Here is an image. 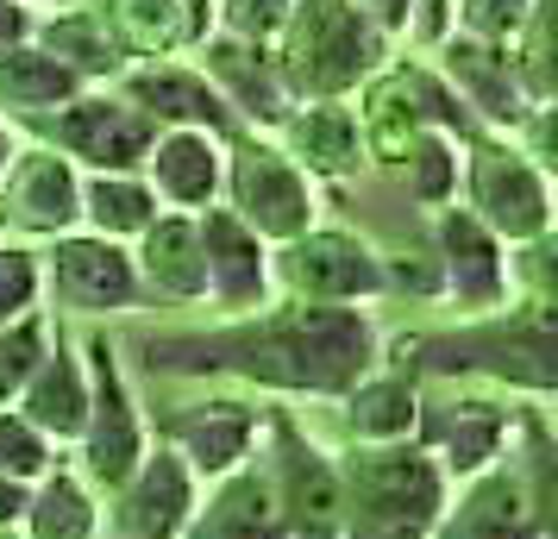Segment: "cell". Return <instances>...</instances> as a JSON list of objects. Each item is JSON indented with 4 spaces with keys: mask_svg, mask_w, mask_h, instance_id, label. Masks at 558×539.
<instances>
[{
    "mask_svg": "<svg viewBox=\"0 0 558 539\" xmlns=\"http://www.w3.org/2000/svg\"><path fill=\"white\" fill-rule=\"evenodd\" d=\"M138 352L157 377H232L270 395L339 402L383 358L371 308H302L270 302L245 320H220L214 333H145Z\"/></svg>",
    "mask_w": 558,
    "mask_h": 539,
    "instance_id": "obj_1",
    "label": "cell"
},
{
    "mask_svg": "<svg viewBox=\"0 0 558 539\" xmlns=\"http://www.w3.org/2000/svg\"><path fill=\"white\" fill-rule=\"evenodd\" d=\"M270 63L289 101H352L389 63V38L364 26L345 0H295L289 26L270 45Z\"/></svg>",
    "mask_w": 558,
    "mask_h": 539,
    "instance_id": "obj_2",
    "label": "cell"
},
{
    "mask_svg": "<svg viewBox=\"0 0 558 539\" xmlns=\"http://www.w3.org/2000/svg\"><path fill=\"white\" fill-rule=\"evenodd\" d=\"M339 489H345V534L339 539H427L452 483L439 464L414 445H352L339 458Z\"/></svg>",
    "mask_w": 558,
    "mask_h": 539,
    "instance_id": "obj_3",
    "label": "cell"
},
{
    "mask_svg": "<svg viewBox=\"0 0 558 539\" xmlns=\"http://www.w3.org/2000/svg\"><path fill=\"white\" fill-rule=\"evenodd\" d=\"M458 182H464V213L483 220L502 245H546L553 182H546V163L533 151H521L502 132H477V138H464Z\"/></svg>",
    "mask_w": 558,
    "mask_h": 539,
    "instance_id": "obj_4",
    "label": "cell"
},
{
    "mask_svg": "<svg viewBox=\"0 0 558 539\" xmlns=\"http://www.w3.org/2000/svg\"><path fill=\"white\" fill-rule=\"evenodd\" d=\"M257 470L270 483L289 539H339L345 534V489H339V458L302 433L289 408H264L257 433Z\"/></svg>",
    "mask_w": 558,
    "mask_h": 539,
    "instance_id": "obj_5",
    "label": "cell"
},
{
    "mask_svg": "<svg viewBox=\"0 0 558 539\" xmlns=\"http://www.w3.org/2000/svg\"><path fill=\"white\" fill-rule=\"evenodd\" d=\"M227 213L277 252L289 238H302L307 226H320V188L289 163L270 132H232L227 138V176H220Z\"/></svg>",
    "mask_w": 558,
    "mask_h": 539,
    "instance_id": "obj_6",
    "label": "cell"
},
{
    "mask_svg": "<svg viewBox=\"0 0 558 539\" xmlns=\"http://www.w3.org/2000/svg\"><path fill=\"white\" fill-rule=\"evenodd\" d=\"M82 364H88V420H82V439H76V470L82 483L95 495H113L126 483L138 458L151 452V420L138 414V395L126 383V364H120V345L107 333H88L82 339Z\"/></svg>",
    "mask_w": 558,
    "mask_h": 539,
    "instance_id": "obj_7",
    "label": "cell"
},
{
    "mask_svg": "<svg viewBox=\"0 0 558 539\" xmlns=\"http://www.w3.org/2000/svg\"><path fill=\"white\" fill-rule=\"evenodd\" d=\"M270 283L277 302H302V308H364L389 295V264L383 252L352 226H307L270 252Z\"/></svg>",
    "mask_w": 558,
    "mask_h": 539,
    "instance_id": "obj_8",
    "label": "cell"
},
{
    "mask_svg": "<svg viewBox=\"0 0 558 539\" xmlns=\"http://www.w3.org/2000/svg\"><path fill=\"white\" fill-rule=\"evenodd\" d=\"M546 458H502L452 483L427 539H546Z\"/></svg>",
    "mask_w": 558,
    "mask_h": 539,
    "instance_id": "obj_9",
    "label": "cell"
},
{
    "mask_svg": "<svg viewBox=\"0 0 558 539\" xmlns=\"http://www.w3.org/2000/svg\"><path fill=\"white\" fill-rule=\"evenodd\" d=\"M157 126L126 107L113 88H82L76 101H63L45 120V145L57 157H70L82 176H138L145 151H151Z\"/></svg>",
    "mask_w": 558,
    "mask_h": 539,
    "instance_id": "obj_10",
    "label": "cell"
},
{
    "mask_svg": "<svg viewBox=\"0 0 558 539\" xmlns=\"http://www.w3.org/2000/svg\"><path fill=\"white\" fill-rule=\"evenodd\" d=\"M38 264H45V295H51L45 314L63 308V314H76V320H107V314H132L145 302L126 245L95 238V232H82V226L51 238V252H38Z\"/></svg>",
    "mask_w": 558,
    "mask_h": 539,
    "instance_id": "obj_11",
    "label": "cell"
},
{
    "mask_svg": "<svg viewBox=\"0 0 558 539\" xmlns=\"http://www.w3.org/2000/svg\"><path fill=\"white\" fill-rule=\"evenodd\" d=\"M257 433H264V408L245 395H195L182 408L157 414V445H170L195 483H220L232 470L257 458Z\"/></svg>",
    "mask_w": 558,
    "mask_h": 539,
    "instance_id": "obj_12",
    "label": "cell"
},
{
    "mask_svg": "<svg viewBox=\"0 0 558 539\" xmlns=\"http://www.w3.org/2000/svg\"><path fill=\"white\" fill-rule=\"evenodd\" d=\"M414 445L439 464L446 483L483 477L489 464L508 458L514 445V408H502L496 395H421V420H414Z\"/></svg>",
    "mask_w": 558,
    "mask_h": 539,
    "instance_id": "obj_13",
    "label": "cell"
},
{
    "mask_svg": "<svg viewBox=\"0 0 558 539\" xmlns=\"http://www.w3.org/2000/svg\"><path fill=\"white\" fill-rule=\"evenodd\" d=\"M433 277L464 320H489L508 308V245L458 201L433 213Z\"/></svg>",
    "mask_w": 558,
    "mask_h": 539,
    "instance_id": "obj_14",
    "label": "cell"
},
{
    "mask_svg": "<svg viewBox=\"0 0 558 539\" xmlns=\"http://www.w3.org/2000/svg\"><path fill=\"white\" fill-rule=\"evenodd\" d=\"M113 95L126 107H138L157 132H214V138L239 132L227 101L214 95V82L195 63H177V57H138V63H126L113 76Z\"/></svg>",
    "mask_w": 558,
    "mask_h": 539,
    "instance_id": "obj_15",
    "label": "cell"
},
{
    "mask_svg": "<svg viewBox=\"0 0 558 539\" xmlns=\"http://www.w3.org/2000/svg\"><path fill=\"white\" fill-rule=\"evenodd\" d=\"M202 226V270H207V308L220 320H245V314L270 308L277 302V283H270V245L257 238L245 220H232L227 207L214 201L195 213Z\"/></svg>",
    "mask_w": 558,
    "mask_h": 539,
    "instance_id": "obj_16",
    "label": "cell"
},
{
    "mask_svg": "<svg viewBox=\"0 0 558 539\" xmlns=\"http://www.w3.org/2000/svg\"><path fill=\"white\" fill-rule=\"evenodd\" d=\"M439 76H446V88L464 101V113H471L483 132L514 138V132L539 113V107L527 101V88H521V76H514V63H508L502 45H477V38L452 32V38L439 45Z\"/></svg>",
    "mask_w": 558,
    "mask_h": 539,
    "instance_id": "obj_17",
    "label": "cell"
},
{
    "mask_svg": "<svg viewBox=\"0 0 558 539\" xmlns=\"http://www.w3.org/2000/svg\"><path fill=\"white\" fill-rule=\"evenodd\" d=\"M0 207H7V226L32 238H63L82 226V170L51 145H20L13 170L0 176Z\"/></svg>",
    "mask_w": 558,
    "mask_h": 539,
    "instance_id": "obj_18",
    "label": "cell"
},
{
    "mask_svg": "<svg viewBox=\"0 0 558 539\" xmlns=\"http://www.w3.org/2000/svg\"><path fill=\"white\" fill-rule=\"evenodd\" d=\"M195 502H202L195 470H189L170 445L151 439V452L138 458V470L113 489V527L126 539H182Z\"/></svg>",
    "mask_w": 558,
    "mask_h": 539,
    "instance_id": "obj_19",
    "label": "cell"
},
{
    "mask_svg": "<svg viewBox=\"0 0 558 539\" xmlns=\"http://www.w3.org/2000/svg\"><path fill=\"white\" fill-rule=\"evenodd\" d=\"M202 70L207 82H214V95L227 101V113L239 120V132H277L282 113H289V95H282L277 82V63H270V51L264 45H239V38H227V32H207L202 45Z\"/></svg>",
    "mask_w": 558,
    "mask_h": 539,
    "instance_id": "obj_20",
    "label": "cell"
},
{
    "mask_svg": "<svg viewBox=\"0 0 558 539\" xmlns=\"http://www.w3.org/2000/svg\"><path fill=\"white\" fill-rule=\"evenodd\" d=\"M270 138L289 151V163H295L314 188H320V182H352V176H364V163H371L352 101H295Z\"/></svg>",
    "mask_w": 558,
    "mask_h": 539,
    "instance_id": "obj_21",
    "label": "cell"
},
{
    "mask_svg": "<svg viewBox=\"0 0 558 539\" xmlns=\"http://www.w3.org/2000/svg\"><path fill=\"white\" fill-rule=\"evenodd\" d=\"M138 176L151 182L163 213H202V207L220 201L227 138H214V132H157Z\"/></svg>",
    "mask_w": 558,
    "mask_h": 539,
    "instance_id": "obj_22",
    "label": "cell"
},
{
    "mask_svg": "<svg viewBox=\"0 0 558 539\" xmlns=\"http://www.w3.org/2000/svg\"><path fill=\"white\" fill-rule=\"evenodd\" d=\"M132 270L151 302H177V308H202L207 270H202V226L195 213H157L151 226L132 238Z\"/></svg>",
    "mask_w": 558,
    "mask_h": 539,
    "instance_id": "obj_23",
    "label": "cell"
},
{
    "mask_svg": "<svg viewBox=\"0 0 558 539\" xmlns=\"http://www.w3.org/2000/svg\"><path fill=\"white\" fill-rule=\"evenodd\" d=\"M13 414L32 420L51 445H76L82 439V420H88V364H82V352L63 333H51V352L32 370V383L20 389Z\"/></svg>",
    "mask_w": 558,
    "mask_h": 539,
    "instance_id": "obj_24",
    "label": "cell"
},
{
    "mask_svg": "<svg viewBox=\"0 0 558 539\" xmlns=\"http://www.w3.org/2000/svg\"><path fill=\"white\" fill-rule=\"evenodd\" d=\"M182 539H289L257 458L245 464V470L220 477V483H202V502L189 514Z\"/></svg>",
    "mask_w": 558,
    "mask_h": 539,
    "instance_id": "obj_25",
    "label": "cell"
},
{
    "mask_svg": "<svg viewBox=\"0 0 558 539\" xmlns=\"http://www.w3.org/2000/svg\"><path fill=\"white\" fill-rule=\"evenodd\" d=\"M32 45H45L82 88L113 82L132 63V51L120 45V32H113V20H107L101 7H88V0L63 7L57 20H38V26H32Z\"/></svg>",
    "mask_w": 558,
    "mask_h": 539,
    "instance_id": "obj_26",
    "label": "cell"
},
{
    "mask_svg": "<svg viewBox=\"0 0 558 539\" xmlns=\"http://www.w3.org/2000/svg\"><path fill=\"white\" fill-rule=\"evenodd\" d=\"M339 420H345V439H352V445H396V439H414L421 383L402 377V370H371V377H357V383L339 395Z\"/></svg>",
    "mask_w": 558,
    "mask_h": 539,
    "instance_id": "obj_27",
    "label": "cell"
},
{
    "mask_svg": "<svg viewBox=\"0 0 558 539\" xmlns=\"http://www.w3.org/2000/svg\"><path fill=\"white\" fill-rule=\"evenodd\" d=\"M13 534L20 539H101V495L82 483L70 464H51L26 489V514H20Z\"/></svg>",
    "mask_w": 558,
    "mask_h": 539,
    "instance_id": "obj_28",
    "label": "cell"
},
{
    "mask_svg": "<svg viewBox=\"0 0 558 539\" xmlns=\"http://www.w3.org/2000/svg\"><path fill=\"white\" fill-rule=\"evenodd\" d=\"M82 82L57 63L45 45H13V51H0V120H20V113H32V120H51L63 101H76Z\"/></svg>",
    "mask_w": 558,
    "mask_h": 539,
    "instance_id": "obj_29",
    "label": "cell"
},
{
    "mask_svg": "<svg viewBox=\"0 0 558 539\" xmlns=\"http://www.w3.org/2000/svg\"><path fill=\"white\" fill-rule=\"evenodd\" d=\"M157 213V195L145 176H82V232H95V238H113V245H126L138 232L151 226Z\"/></svg>",
    "mask_w": 558,
    "mask_h": 539,
    "instance_id": "obj_30",
    "label": "cell"
},
{
    "mask_svg": "<svg viewBox=\"0 0 558 539\" xmlns=\"http://www.w3.org/2000/svg\"><path fill=\"white\" fill-rule=\"evenodd\" d=\"M458 163H464V138H452V132H414L408 138V151H402V182H408V195L421 207H452L458 201Z\"/></svg>",
    "mask_w": 558,
    "mask_h": 539,
    "instance_id": "obj_31",
    "label": "cell"
},
{
    "mask_svg": "<svg viewBox=\"0 0 558 539\" xmlns=\"http://www.w3.org/2000/svg\"><path fill=\"white\" fill-rule=\"evenodd\" d=\"M45 352H51V314L45 308H32L0 327V408L20 402V389L32 383V370L45 364Z\"/></svg>",
    "mask_w": 558,
    "mask_h": 539,
    "instance_id": "obj_32",
    "label": "cell"
},
{
    "mask_svg": "<svg viewBox=\"0 0 558 539\" xmlns=\"http://www.w3.org/2000/svg\"><path fill=\"white\" fill-rule=\"evenodd\" d=\"M546 0H458L452 7V32H464V38H477V45H514L521 32H527V20L539 13Z\"/></svg>",
    "mask_w": 558,
    "mask_h": 539,
    "instance_id": "obj_33",
    "label": "cell"
},
{
    "mask_svg": "<svg viewBox=\"0 0 558 539\" xmlns=\"http://www.w3.org/2000/svg\"><path fill=\"white\" fill-rule=\"evenodd\" d=\"M57 464V445L32 420H20L13 408H0V477H13V483H38L45 470Z\"/></svg>",
    "mask_w": 558,
    "mask_h": 539,
    "instance_id": "obj_34",
    "label": "cell"
},
{
    "mask_svg": "<svg viewBox=\"0 0 558 539\" xmlns=\"http://www.w3.org/2000/svg\"><path fill=\"white\" fill-rule=\"evenodd\" d=\"M38 302H45V264H38V252L20 245V238H0V327L32 314Z\"/></svg>",
    "mask_w": 558,
    "mask_h": 539,
    "instance_id": "obj_35",
    "label": "cell"
},
{
    "mask_svg": "<svg viewBox=\"0 0 558 539\" xmlns=\"http://www.w3.org/2000/svg\"><path fill=\"white\" fill-rule=\"evenodd\" d=\"M295 0H214V32H227L239 45H277V32L289 26Z\"/></svg>",
    "mask_w": 558,
    "mask_h": 539,
    "instance_id": "obj_36",
    "label": "cell"
},
{
    "mask_svg": "<svg viewBox=\"0 0 558 539\" xmlns=\"http://www.w3.org/2000/svg\"><path fill=\"white\" fill-rule=\"evenodd\" d=\"M345 7H357V20L377 26L383 38H402L408 32V7H414V0H345Z\"/></svg>",
    "mask_w": 558,
    "mask_h": 539,
    "instance_id": "obj_37",
    "label": "cell"
},
{
    "mask_svg": "<svg viewBox=\"0 0 558 539\" xmlns=\"http://www.w3.org/2000/svg\"><path fill=\"white\" fill-rule=\"evenodd\" d=\"M32 7H20V0H0V51H13V45H26L32 38Z\"/></svg>",
    "mask_w": 558,
    "mask_h": 539,
    "instance_id": "obj_38",
    "label": "cell"
},
{
    "mask_svg": "<svg viewBox=\"0 0 558 539\" xmlns=\"http://www.w3.org/2000/svg\"><path fill=\"white\" fill-rule=\"evenodd\" d=\"M20 514H26V483L0 477V527H20Z\"/></svg>",
    "mask_w": 558,
    "mask_h": 539,
    "instance_id": "obj_39",
    "label": "cell"
},
{
    "mask_svg": "<svg viewBox=\"0 0 558 539\" xmlns=\"http://www.w3.org/2000/svg\"><path fill=\"white\" fill-rule=\"evenodd\" d=\"M13 157H20V132H13L7 120H0V176L13 170Z\"/></svg>",
    "mask_w": 558,
    "mask_h": 539,
    "instance_id": "obj_40",
    "label": "cell"
},
{
    "mask_svg": "<svg viewBox=\"0 0 558 539\" xmlns=\"http://www.w3.org/2000/svg\"><path fill=\"white\" fill-rule=\"evenodd\" d=\"M20 7H57V0H20Z\"/></svg>",
    "mask_w": 558,
    "mask_h": 539,
    "instance_id": "obj_41",
    "label": "cell"
},
{
    "mask_svg": "<svg viewBox=\"0 0 558 539\" xmlns=\"http://www.w3.org/2000/svg\"><path fill=\"white\" fill-rule=\"evenodd\" d=\"M0 539H20V534H13V527H0Z\"/></svg>",
    "mask_w": 558,
    "mask_h": 539,
    "instance_id": "obj_42",
    "label": "cell"
},
{
    "mask_svg": "<svg viewBox=\"0 0 558 539\" xmlns=\"http://www.w3.org/2000/svg\"><path fill=\"white\" fill-rule=\"evenodd\" d=\"M0 232H7V207H0Z\"/></svg>",
    "mask_w": 558,
    "mask_h": 539,
    "instance_id": "obj_43",
    "label": "cell"
}]
</instances>
